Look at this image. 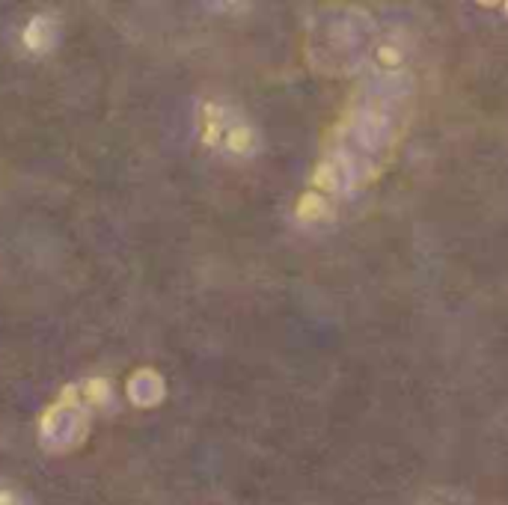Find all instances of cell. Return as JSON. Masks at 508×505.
I'll return each mask as SVG.
<instances>
[{"instance_id":"cell-1","label":"cell","mask_w":508,"mask_h":505,"mask_svg":"<svg viewBox=\"0 0 508 505\" xmlns=\"http://www.w3.org/2000/svg\"><path fill=\"white\" fill-rule=\"evenodd\" d=\"M368 63L384 80H396L408 66V48L399 39H378L372 42V51H368Z\"/></svg>"},{"instance_id":"cell-2","label":"cell","mask_w":508,"mask_h":505,"mask_svg":"<svg viewBox=\"0 0 508 505\" xmlns=\"http://www.w3.org/2000/svg\"><path fill=\"white\" fill-rule=\"evenodd\" d=\"M420 505H464L452 490H434V493H429V497H425Z\"/></svg>"}]
</instances>
